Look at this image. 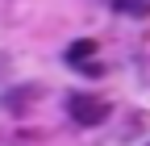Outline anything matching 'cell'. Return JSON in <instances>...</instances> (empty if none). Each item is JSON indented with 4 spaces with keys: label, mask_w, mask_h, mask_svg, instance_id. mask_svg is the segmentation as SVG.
Here are the masks:
<instances>
[{
    "label": "cell",
    "mask_w": 150,
    "mask_h": 146,
    "mask_svg": "<svg viewBox=\"0 0 150 146\" xmlns=\"http://www.w3.org/2000/svg\"><path fill=\"white\" fill-rule=\"evenodd\" d=\"M92 54H96V42H92V38H79V42L67 50V63H71V67H79V71H88V75H96L100 67H96V63H88Z\"/></svg>",
    "instance_id": "2"
},
{
    "label": "cell",
    "mask_w": 150,
    "mask_h": 146,
    "mask_svg": "<svg viewBox=\"0 0 150 146\" xmlns=\"http://www.w3.org/2000/svg\"><path fill=\"white\" fill-rule=\"evenodd\" d=\"M117 13H129V17H146L150 13V0H112Z\"/></svg>",
    "instance_id": "3"
},
{
    "label": "cell",
    "mask_w": 150,
    "mask_h": 146,
    "mask_svg": "<svg viewBox=\"0 0 150 146\" xmlns=\"http://www.w3.org/2000/svg\"><path fill=\"white\" fill-rule=\"evenodd\" d=\"M67 113H71V121L75 125H104L108 121V100H100V96H92V92H75L71 100H67Z\"/></svg>",
    "instance_id": "1"
}]
</instances>
